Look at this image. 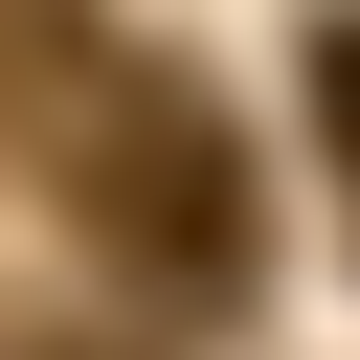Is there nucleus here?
Returning <instances> with one entry per match:
<instances>
[{"label":"nucleus","mask_w":360,"mask_h":360,"mask_svg":"<svg viewBox=\"0 0 360 360\" xmlns=\"http://www.w3.org/2000/svg\"><path fill=\"white\" fill-rule=\"evenodd\" d=\"M22 135H45V180H68V225H90L112 270H158V292H248V135H225L180 68L68 45V90H45Z\"/></svg>","instance_id":"1"},{"label":"nucleus","mask_w":360,"mask_h":360,"mask_svg":"<svg viewBox=\"0 0 360 360\" xmlns=\"http://www.w3.org/2000/svg\"><path fill=\"white\" fill-rule=\"evenodd\" d=\"M315 112H338V135H360V0H338V22H315Z\"/></svg>","instance_id":"2"},{"label":"nucleus","mask_w":360,"mask_h":360,"mask_svg":"<svg viewBox=\"0 0 360 360\" xmlns=\"http://www.w3.org/2000/svg\"><path fill=\"white\" fill-rule=\"evenodd\" d=\"M0 360H158V338H0Z\"/></svg>","instance_id":"3"}]
</instances>
